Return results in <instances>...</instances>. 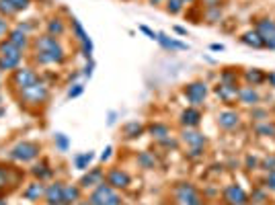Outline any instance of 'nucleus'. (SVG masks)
Wrapping results in <instances>:
<instances>
[{"label": "nucleus", "instance_id": "f257e3e1", "mask_svg": "<svg viewBox=\"0 0 275 205\" xmlns=\"http://www.w3.org/2000/svg\"><path fill=\"white\" fill-rule=\"evenodd\" d=\"M91 203L93 205H119L121 199H119V195L113 191L111 185L101 183L99 187L95 189V193L91 195Z\"/></svg>", "mask_w": 275, "mask_h": 205}, {"label": "nucleus", "instance_id": "f03ea898", "mask_svg": "<svg viewBox=\"0 0 275 205\" xmlns=\"http://www.w3.org/2000/svg\"><path fill=\"white\" fill-rule=\"evenodd\" d=\"M21 62V50L11 41L0 45V70H13V68Z\"/></svg>", "mask_w": 275, "mask_h": 205}, {"label": "nucleus", "instance_id": "7ed1b4c3", "mask_svg": "<svg viewBox=\"0 0 275 205\" xmlns=\"http://www.w3.org/2000/svg\"><path fill=\"white\" fill-rule=\"evenodd\" d=\"M37 154H39V146L37 144L23 142V144H17L15 148L11 150V158L19 160V162H29V160L37 158Z\"/></svg>", "mask_w": 275, "mask_h": 205}, {"label": "nucleus", "instance_id": "20e7f679", "mask_svg": "<svg viewBox=\"0 0 275 205\" xmlns=\"http://www.w3.org/2000/svg\"><path fill=\"white\" fill-rule=\"evenodd\" d=\"M47 99V89L43 84H31V86H27V89H23V101L29 103V105H41L45 103Z\"/></svg>", "mask_w": 275, "mask_h": 205}, {"label": "nucleus", "instance_id": "39448f33", "mask_svg": "<svg viewBox=\"0 0 275 205\" xmlns=\"http://www.w3.org/2000/svg\"><path fill=\"white\" fill-rule=\"evenodd\" d=\"M257 33H259V37L263 39L265 47H269V50H275V23H273V21H269V19H263V21H259Z\"/></svg>", "mask_w": 275, "mask_h": 205}, {"label": "nucleus", "instance_id": "423d86ee", "mask_svg": "<svg viewBox=\"0 0 275 205\" xmlns=\"http://www.w3.org/2000/svg\"><path fill=\"white\" fill-rule=\"evenodd\" d=\"M177 201H179L181 205H187V203H195V201H199V193L195 191L193 185L189 183H183L177 187Z\"/></svg>", "mask_w": 275, "mask_h": 205}, {"label": "nucleus", "instance_id": "0eeeda50", "mask_svg": "<svg viewBox=\"0 0 275 205\" xmlns=\"http://www.w3.org/2000/svg\"><path fill=\"white\" fill-rule=\"evenodd\" d=\"M185 94H187L191 105H199L205 99V94H208V86L203 82H191L187 89H185Z\"/></svg>", "mask_w": 275, "mask_h": 205}, {"label": "nucleus", "instance_id": "6e6552de", "mask_svg": "<svg viewBox=\"0 0 275 205\" xmlns=\"http://www.w3.org/2000/svg\"><path fill=\"white\" fill-rule=\"evenodd\" d=\"M45 199L47 205H70L68 201H64V185L54 183L45 189Z\"/></svg>", "mask_w": 275, "mask_h": 205}, {"label": "nucleus", "instance_id": "1a4fd4ad", "mask_svg": "<svg viewBox=\"0 0 275 205\" xmlns=\"http://www.w3.org/2000/svg\"><path fill=\"white\" fill-rule=\"evenodd\" d=\"M224 199L230 205H244L247 203V193H244L242 187H238V185H230V187L224 191Z\"/></svg>", "mask_w": 275, "mask_h": 205}, {"label": "nucleus", "instance_id": "9d476101", "mask_svg": "<svg viewBox=\"0 0 275 205\" xmlns=\"http://www.w3.org/2000/svg\"><path fill=\"white\" fill-rule=\"evenodd\" d=\"M19 170H13L11 167H0V195L2 193H6L8 189H6V185H11V187H17V183L19 181H11V177H19Z\"/></svg>", "mask_w": 275, "mask_h": 205}, {"label": "nucleus", "instance_id": "9b49d317", "mask_svg": "<svg viewBox=\"0 0 275 205\" xmlns=\"http://www.w3.org/2000/svg\"><path fill=\"white\" fill-rule=\"evenodd\" d=\"M15 82H17V86H21V91H23L27 86L37 82V76L33 70H29V68H21V70L15 72Z\"/></svg>", "mask_w": 275, "mask_h": 205}, {"label": "nucleus", "instance_id": "f8f14e48", "mask_svg": "<svg viewBox=\"0 0 275 205\" xmlns=\"http://www.w3.org/2000/svg\"><path fill=\"white\" fill-rule=\"evenodd\" d=\"M107 185H111L113 189H125L130 185V177L123 170H111L107 174Z\"/></svg>", "mask_w": 275, "mask_h": 205}, {"label": "nucleus", "instance_id": "ddd939ff", "mask_svg": "<svg viewBox=\"0 0 275 205\" xmlns=\"http://www.w3.org/2000/svg\"><path fill=\"white\" fill-rule=\"evenodd\" d=\"M218 123H220V128H224V130L236 128V125H238V113L236 111H222L218 115Z\"/></svg>", "mask_w": 275, "mask_h": 205}, {"label": "nucleus", "instance_id": "4468645a", "mask_svg": "<svg viewBox=\"0 0 275 205\" xmlns=\"http://www.w3.org/2000/svg\"><path fill=\"white\" fill-rule=\"evenodd\" d=\"M35 45H37V52H58V50H62L54 35H45L41 39H37Z\"/></svg>", "mask_w": 275, "mask_h": 205}, {"label": "nucleus", "instance_id": "2eb2a0df", "mask_svg": "<svg viewBox=\"0 0 275 205\" xmlns=\"http://www.w3.org/2000/svg\"><path fill=\"white\" fill-rule=\"evenodd\" d=\"M216 93H218L222 99L226 101V103H230V101H234L238 96V89H236V84H220L218 89H216Z\"/></svg>", "mask_w": 275, "mask_h": 205}, {"label": "nucleus", "instance_id": "dca6fc26", "mask_svg": "<svg viewBox=\"0 0 275 205\" xmlns=\"http://www.w3.org/2000/svg\"><path fill=\"white\" fill-rule=\"evenodd\" d=\"M64 60V52L58 50V52H39L37 54V62L39 64H56V62H62Z\"/></svg>", "mask_w": 275, "mask_h": 205}, {"label": "nucleus", "instance_id": "f3484780", "mask_svg": "<svg viewBox=\"0 0 275 205\" xmlns=\"http://www.w3.org/2000/svg\"><path fill=\"white\" fill-rule=\"evenodd\" d=\"M199 121H201V113L197 109H187L181 115V123L187 125V128H195V125H199Z\"/></svg>", "mask_w": 275, "mask_h": 205}, {"label": "nucleus", "instance_id": "a211bd4d", "mask_svg": "<svg viewBox=\"0 0 275 205\" xmlns=\"http://www.w3.org/2000/svg\"><path fill=\"white\" fill-rule=\"evenodd\" d=\"M156 41H158V43L164 47V50H187V45H185V43L175 41V39L166 37L164 33H158V35H156Z\"/></svg>", "mask_w": 275, "mask_h": 205}, {"label": "nucleus", "instance_id": "6ab92c4d", "mask_svg": "<svg viewBox=\"0 0 275 205\" xmlns=\"http://www.w3.org/2000/svg\"><path fill=\"white\" fill-rule=\"evenodd\" d=\"M183 142H185V144H189L191 148H203L205 138H203L201 133H197V131H185Z\"/></svg>", "mask_w": 275, "mask_h": 205}, {"label": "nucleus", "instance_id": "aec40b11", "mask_svg": "<svg viewBox=\"0 0 275 205\" xmlns=\"http://www.w3.org/2000/svg\"><path fill=\"white\" fill-rule=\"evenodd\" d=\"M8 41H11L13 45H17L19 50H23V47L27 45V35L23 29H15V31H11V35H8Z\"/></svg>", "mask_w": 275, "mask_h": 205}, {"label": "nucleus", "instance_id": "412c9836", "mask_svg": "<svg viewBox=\"0 0 275 205\" xmlns=\"http://www.w3.org/2000/svg\"><path fill=\"white\" fill-rule=\"evenodd\" d=\"M238 99H240L242 103H247V105H255V103L259 101V94L255 93L251 86H244V89L238 91Z\"/></svg>", "mask_w": 275, "mask_h": 205}, {"label": "nucleus", "instance_id": "4be33fe9", "mask_svg": "<svg viewBox=\"0 0 275 205\" xmlns=\"http://www.w3.org/2000/svg\"><path fill=\"white\" fill-rule=\"evenodd\" d=\"M101 181H103V172H101L99 168H95L91 174L82 177L80 185H82V187H93V185H101Z\"/></svg>", "mask_w": 275, "mask_h": 205}, {"label": "nucleus", "instance_id": "5701e85b", "mask_svg": "<svg viewBox=\"0 0 275 205\" xmlns=\"http://www.w3.org/2000/svg\"><path fill=\"white\" fill-rule=\"evenodd\" d=\"M242 43H247V45L255 47V50H261V47H265L263 39L259 37L257 31H255V33H244V35H242Z\"/></svg>", "mask_w": 275, "mask_h": 205}, {"label": "nucleus", "instance_id": "b1692460", "mask_svg": "<svg viewBox=\"0 0 275 205\" xmlns=\"http://www.w3.org/2000/svg\"><path fill=\"white\" fill-rule=\"evenodd\" d=\"M41 195H45V189H43L41 181H39V183H33L31 187H27V189H25V197H27V199H39Z\"/></svg>", "mask_w": 275, "mask_h": 205}, {"label": "nucleus", "instance_id": "393cba45", "mask_svg": "<svg viewBox=\"0 0 275 205\" xmlns=\"http://www.w3.org/2000/svg\"><path fill=\"white\" fill-rule=\"evenodd\" d=\"M78 199H80V189H78L76 185H68V187H64V201H68L72 205Z\"/></svg>", "mask_w": 275, "mask_h": 205}, {"label": "nucleus", "instance_id": "a878e982", "mask_svg": "<svg viewBox=\"0 0 275 205\" xmlns=\"http://www.w3.org/2000/svg\"><path fill=\"white\" fill-rule=\"evenodd\" d=\"M150 133L154 135L156 140H160V142H166L169 140V130H166V125H160V123H156L150 128Z\"/></svg>", "mask_w": 275, "mask_h": 205}, {"label": "nucleus", "instance_id": "bb28decb", "mask_svg": "<svg viewBox=\"0 0 275 205\" xmlns=\"http://www.w3.org/2000/svg\"><path fill=\"white\" fill-rule=\"evenodd\" d=\"M33 174L41 181V179H47V177H52V170L47 168V164H37V167H33Z\"/></svg>", "mask_w": 275, "mask_h": 205}, {"label": "nucleus", "instance_id": "cd10ccee", "mask_svg": "<svg viewBox=\"0 0 275 205\" xmlns=\"http://www.w3.org/2000/svg\"><path fill=\"white\" fill-rule=\"evenodd\" d=\"M265 78H267V76H265L261 70H249V72H247V80H249V82H253V84L263 82Z\"/></svg>", "mask_w": 275, "mask_h": 205}, {"label": "nucleus", "instance_id": "c85d7f7f", "mask_svg": "<svg viewBox=\"0 0 275 205\" xmlns=\"http://www.w3.org/2000/svg\"><path fill=\"white\" fill-rule=\"evenodd\" d=\"M91 160H93L91 152H84L80 156H76V168H86V164H91Z\"/></svg>", "mask_w": 275, "mask_h": 205}, {"label": "nucleus", "instance_id": "c756f323", "mask_svg": "<svg viewBox=\"0 0 275 205\" xmlns=\"http://www.w3.org/2000/svg\"><path fill=\"white\" fill-rule=\"evenodd\" d=\"M17 11L15 6L11 4V0H0V15H6V17H13Z\"/></svg>", "mask_w": 275, "mask_h": 205}, {"label": "nucleus", "instance_id": "7c9ffc66", "mask_svg": "<svg viewBox=\"0 0 275 205\" xmlns=\"http://www.w3.org/2000/svg\"><path fill=\"white\" fill-rule=\"evenodd\" d=\"M47 29H50V35H62V33H64L62 21H52L50 25H47Z\"/></svg>", "mask_w": 275, "mask_h": 205}, {"label": "nucleus", "instance_id": "2f4dec72", "mask_svg": "<svg viewBox=\"0 0 275 205\" xmlns=\"http://www.w3.org/2000/svg\"><path fill=\"white\" fill-rule=\"evenodd\" d=\"M125 131H127V138H136V135L142 131V125H138V123H130V125L125 128Z\"/></svg>", "mask_w": 275, "mask_h": 205}, {"label": "nucleus", "instance_id": "473e14b6", "mask_svg": "<svg viewBox=\"0 0 275 205\" xmlns=\"http://www.w3.org/2000/svg\"><path fill=\"white\" fill-rule=\"evenodd\" d=\"M74 31H76V35H78V39H80V41L84 43V41H88V35L84 33V29L80 27V23L78 21H74Z\"/></svg>", "mask_w": 275, "mask_h": 205}, {"label": "nucleus", "instance_id": "72a5a7b5", "mask_svg": "<svg viewBox=\"0 0 275 205\" xmlns=\"http://www.w3.org/2000/svg\"><path fill=\"white\" fill-rule=\"evenodd\" d=\"M181 0H169V6H166V8H169V13H173V15H177V13H179L181 11Z\"/></svg>", "mask_w": 275, "mask_h": 205}, {"label": "nucleus", "instance_id": "f704fd0d", "mask_svg": "<svg viewBox=\"0 0 275 205\" xmlns=\"http://www.w3.org/2000/svg\"><path fill=\"white\" fill-rule=\"evenodd\" d=\"M257 133H263V135H275V128H273V125H259V128H257Z\"/></svg>", "mask_w": 275, "mask_h": 205}, {"label": "nucleus", "instance_id": "c9c22d12", "mask_svg": "<svg viewBox=\"0 0 275 205\" xmlns=\"http://www.w3.org/2000/svg\"><path fill=\"white\" fill-rule=\"evenodd\" d=\"M56 142H58V148H60V150H66L68 148V138H66L64 133H58L56 135Z\"/></svg>", "mask_w": 275, "mask_h": 205}, {"label": "nucleus", "instance_id": "e433bc0d", "mask_svg": "<svg viewBox=\"0 0 275 205\" xmlns=\"http://www.w3.org/2000/svg\"><path fill=\"white\" fill-rule=\"evenodd\" d=\"M11 4L15 6V11H25L29 6V0H11Z\"/></svg>", "mask_w": 275, "mask_h": 205}, {"label": "nucleus", "instance_id": "4c0bfd02", "mask_svg": "<svg viewBox=\"0 0 275 205\" xmlns=\"http://www.w3.org/2000/svg\"><path fill=\"white\" fill-rule=\"evenodd\" d=\"M80 93H82V86L80 84H74V89L68 91V99H74V96H78Z\"/></svg>", "mask_w": 275, "mask_h": 205}, {"label": "nucleus", "instance_id": "58836bf2", "mask_svg": "<svg viewBox=\"0 0 275 205\" xmlns=\"http://www.w3.org/2000/svg\"><path fill=\"white\" fill-rule=\"evenodd\" d=\"M140 162L144 164V167H148V168L154 167V158H150L148 154H142V156H140Z\"/></svg>", "mask_w": 275, "mask_h": 205}, {"label": "nucleus", "instance_id": "ea45409f", "mask_svg": "<svg viewBox=\"0 0 275 205\" xmlns=\"http://www.w3.org/2000/svg\"><path fill=\"white\" fill-rule=\"evenodd\" d=\"M267 187H269L271 191H275V168L269 170V174H267Z\"/></svg>", "mask_w": 275, "mask_h": 205}, {"label": "nucleus", "instance_id": "a19ab883", "mask_svg": "<svg viewBox=\"0 0 275 205\" xmlns=\"http://www.w3.org/2000/svg\"><path fill=\"white\" fill-rule=\"evenodd\" d=\"M263 167H265V168H267V170H269V168L273 170V168H275V158H271V160L267 158V160H265V162H263Z\"/></svg>", "mask_w": 275, "mask_h": 205}, {"label": "nucleus", "instance_id": "79ce46f5", "mask_svg": "<svg viewBox=\"0 0 275 205\" xmlns=\"http://www.w3.org/2000/svg\"><path fill=\"white\" fill-rule=\"evenodd\" d=\"M140 31H142V33H146V35H148L150 39H156V33H154V31H150L148 27H140Z\"/></svg>", "mask_w": 275, "mask_h": 205}, {"label": "nucleus", "instance_id": "37998d69", "mask_svg": "<svg viewBox=\"0 0 275 205\" xmlns=\"http://www.w3.org/2000/svg\"><path fill=\"white\" fill-rule=\"evenodd\" d=\"M111 152H113L111 148H107V150H105V152L101 154V160H103V162H105V160H109V156H111Z\"/></svg>", "mask_w": 275, "mask_h": 205}, {"label": "nucleus", "instance_id": "c03bdc74", "mask_svg": "<svg viewBox=\"0 0 275 205\" xmlns=\"http://www.w3.org/2000/svg\"><path fill=\"white\" fill-rule=\"evenodd\" d=\"M6 33V21H2V19H0V37H2Z\"/></svg>", "mask_w": 275, "mask_h": 205}, {"label": "nucleus", "instance_id": "a18cd8bd", "mask_svg": "<svg viewBox=\"0 0 275 205\" xmlns=\"http://www.w3.org/2000/svg\"><path fill=\"white\" fill-rule=\"evenodd\" d=\"M267 80L271 82V86H275V72H271V74L267 76Z\"/></svg>", "mask_w": 275, "mask_h": 205}, {"label": "nucleus", "instance_id": "49530a36", "mask_svg": "<svg viewBox=\"0 0 275 205\" xmlns=\"http://www.w3.org/2000/svg\"><path fill=\"white\" fill-rule=\"evenodd\" d=\"M175 31H177V33H181V35H185V33H187L183 27H175Z\"/></svg>", "mask_w": 275, "mask_h": 205}, {"label": "nucleus", "instance_id": "de8ad7c7", "mask_svg": "<svg viewBox=\"0 0 275 205\" xmlns=\"http://www.w3.org/2000/svg\"><path fill=\"white\" fill-rule=\"evenodd\" d=\"M76 205H93L91 201H80V203H76Z\"/></svg>", "mask_w": 275, "mask_h": 205}, {"label": "nucleus", "instance_id": "09e8293b", "mask_svg": "<svg viewBox=\"0 0 275 205\" xmlns=\"http://www.w3.org/2000/svg\"><path fill=\"white\" fill-rule=\"evenodd\" d=\"M187 205H203V203H201V199H199V201H195V203H187Z\"/></svg>", "mask_w": 275, "mask_h": 205}, {"label": "nucleus", "instance_id": "8fccbe9b", "mask_svg": "<svg viewBox=\"0 0 275 205\" xmlns=\"http://www.w3.org/2000/svg\"><path fill=\"white\" fill-rule=\"evenodd\" d=\"M150 2H152V4H158V2H160V0H150Z\"/></svg>", "mask_w": 275, "mask_h": 205}, {"label": "nucleus", "instance_id": "3c124183", "mask_svg": "<svg viewBox=\"0 0 275 205\" xmlns=\"http://www.w3.org/2000/svg\"><path fill=\"white\" fill-rule=\"evenodd\" d=\"M0 205H6V201H2V199H0Z\"/></svg>", "mask_w": 275, "mask_h": 205}]
</instances>
